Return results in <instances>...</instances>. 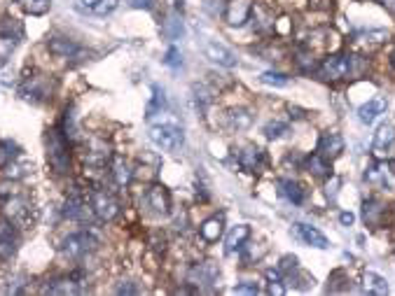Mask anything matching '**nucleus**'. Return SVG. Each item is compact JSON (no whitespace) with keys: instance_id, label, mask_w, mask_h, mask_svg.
<instances>
[{"instance_id":"1","label":"nucleus","mask_w":395,"mask_h":296,"mask_svg":"<svg viewBox=\"0 0 395 296\" xmlns=\"http://www.w3.org/2000/svg\"><path fill=\"white\" fill-rule=\"evenodd\" d=\"M0 208H3L5 217L19 229H33L38 222V210L36 205L24 191H19L17 182H3L0 184Z\"/></svg>"},{"instance_id":"2","label":"nucleus","mask_w":395,"mask_h":296,"mask_svg":"<svg viewBox=\"0 0 395 296\" xmlns=\"http://www.w3.org/2000/svg\"><path fill=\"white\" fill-rule=\"evenodd\" d=\"M45 147H47V163H50L52 173L57 175L71 173V140L64 133V128L54 126L47 131Z\"/></svg>"},{"instance_id":"3","label":"nucleus","mask_w":395,"mask_h":296,"mask_svg":"<svg viewBox=\"0 0 395 296\" xmlns=\"http://www.w3.org/2000/svg\"><path fill=\"white\" fill-rule=\"evenodd\" d=\"M316 71L325 82L349 80L353 75H358V57H353L349 52L330 54V57H325L321 64H318Z\"/></svg>"},{"instance_id":"4","label":"nucleus","mask_w":395,"mask_h":296,"mask_svg":"<svg viewBox=\"0 0 395 296\" xmlns=\"http://www.w3.org/2000/svg\"><path fill=\"white\" fill-rule=\"evenodd\" d=\"M54 89H57V82H54L52 75L33 73L22 82V87H19V96H22L24 101L33 103V105H40V103L52 98Z\"/></svg>"},{"instance_id":"5","label":"nucleus","mask_w":395,"mask_h":296,"mask_svg":"<svg viewBox=\"0 0 395 296\" xmlns=\"http://www.w3.org/2000/svg\"><path fill=\"white\" fill-rule=\"evenodd\" d=\"M96 247H99V238L94 236V233L78 231V233L68 236L64 243H61L59 252H61V257H64V259L75 261V259H82V257H87V254H92Z\"/></svg>"},{"instance_id":"6","label":"nucleus","mask_w":395,"mask_h":296,"mask_svg":"<svg viewBox=\"0 0 395 296\" xmlns=\"http://www.w3.org/2000/svg\"><path fill=\"white\" fill-rule=\"evenodd\" d=\"M365 180L381 191H395V159H377L365 168Z\"/></svg>"},{"instance_id":"7","label":"nucleus","mask_w":395,"mask_h":296,"mask_svg":"<svg viewBox=\"0 0 395 296\" xmlns=\"http://www.w3.org/2000/svg\"><path fill=\"white\" fill-rule=\"evenodd\" d=\"M89 205H92L94 215H96L101 222H113V219L122 212L120 201H117V198H115L108 189H103V187L92 189V194H89Z\"/></svg>"},{"instance_id":"8","label":"nucleus","mask_w":395,"mask_h":296,"mask_svg":"<svg viewBox=\"0 0 395 296\" xmlns=\"http://www.w3.org/2000/svg\"><path fill=\"white\" fill-rule=\"evenodd\" d=\"M150 140L164 152H175V149L182 147L185 135H182V128L173 126V124H157V126L150 128Z\"/></svg>"},{"instance_id":"9","label":"nucleus","mask_w":395,"mask_h":296,"mask_svg":"<svg viewBox=\"0 0 395 296\" xmlns=\"http://www.w3.org/2000/svg\"><path fill=\"white\" fill-rule=\"evenodd\" d=\"M85 292H87V282L82 273L59 275V278L47 280V285H43V294H85Z\"/></svg>"},{"instance_id":"10","label":"nucleus","mask_w":395,"mask_h":296,"mask_svg":"<svg viewBox=\"0 0 395 296\" xmlns=\"http://www.w3.org/2000/svg\"><path fill=\"white\" fill-rule=\"evenodd\" d=\"M145 205L150 208V212L159 217H166L171 212V191H168L164 184L155 182L145 189Z\"/></svg>"},{"instance_id":"11","label":"nucleus","mask_w":395,"mask_h":296,"mask_svg":"<svg viewBox=\"0 0 395 296\" xmlns=\"http://www.w3.org/2000/svg\"><path fill=\"white\" fill-rule=\"evenodd\" d=\"M19 247V226L12 224L8 217L0 219V259L15 257Z\"/></svg>"},{"instance_id":"12","label":"nucleus","mask_w":395,"mask_h":296,"mask_svg":"<svg viewBox=\"0 0 395 296\" xmlns=\"http://www.w3.org/2000/svg\"><path fill=\"white\" fill-rule=\"evenodd\" d=\"M203 54H206L208 61H213V64L222 68H234L239 64L236 54L231 52L229 47H224L222 43H217V40H206V43H203Z\"/></svg>"},{"instance_id":"13","label":"nucleus","mask_w":395,"mask_h":296,"mask_svg":"<svg viewBox=\"0 0 395 296\" xmlns=\"http://www.w3.org/2000/svg\"><path fill=\"white\" fill-rule=\"evenodd\" d=\"M253 10H255L253 0H231V3H227V10H224L222 17L229 26H243L246 22H250Z\"/></svg>"},{"instance_id":"14","label":"nucleus","mask_w":395,"mask_h":296,"mask_svg":"<svg viewBox=\"0 0 395 296\" xmlns=\"http://www.w3.org/2000/svg\"><path fill=\"white\" fill-rule=\"evenodd\" d=\"M217 275H220V271H217V266L213 261H201V264H194L189 268L187 282L189 285H196V287H213Z\"/></svg>"},{"instance_id":"15","label":"nucleus","mask_w":395,"mask_h":296,"mask_svg":"<svg viewBox=\"0 0 395 296\" xmlns=\"http://www.w3.org/2000/svg\"><path fill=\"white\" fill-rule=\"evenodd\" d=\"M388 217V205L379 198H365L363 201V222L370 226V229H381Z\"/></svg>"},{"instance_id":"16","label":"nucleus","mask_w":395,"mask_h":296,"mask_svg":"<svg viewBox=\"0 0 395 296\" xmlns=\"http://www.w3.org/2000/svg\"><path fill=\"white\" fill-rule=\"evenodd\" d=\"M344 152V138L337 133V131H325L318 138V145H316V154H321L323 159H337L339 154Z\"/></svg>"},{"instance_id":"17","label":"nucleus","mask_w":395,"mask_h":296,"mask_svg":"<svg viewBox=\"0 0 395 296\" xmlns=\"http://www.w3.org/2000/svg\"><path fill=\"white\" fill-rule=\"evenodd\" d=\"M236 161H239V166L243 170H248V173H260L264 168V163H267L264 152L257 147V145H246V147H241L239 154H236Z\"/></svg>"},{"instance_id":"18","label":"nucleus","mask_w":395,"mask_h":296,"mask_svg":"<svg viewBox=\"0 0 395 296\" xmlns=\"http://www.w3.org/2000/svg\"><path fill=\"white\" fill-rule=\"evenodd\" d=\"M292 233L299 243L304 245H311V247H318V250H328L330 247V240L325 238V233H321L316 226H309V224H295L292 226Z\"/></svg>"},{"instance_id":"19","label":"nucleus","mask_w":395,"mask_h":296,"mask_svg":"<svg viewBox=\"0 0 395 296\" xmlns=\"http://www.w3.org/2000/svg\"><path fill=\"white\" fill-rule=\"evenodd\" d=\"M120 8V0H75V10L92 17H108Z\"/></svg>"},{"instance_id":"20","label":"nucleus","mask_w":395,"mask_h":296,"mask_svg":"<svg viewBox=\"0 0 395 296\" xmlns=\"http://www.w3.org/2000/svg\"><path fill=\"white\" fill-rule=\"evenodd\" d=\"M47 50H50L54 57H61V59H78L80 54H82V47L78 43H73V40L68 38H59V36L47 40Z\"/></svg>"},{"instance_id":"21","label":"nucleus","mask_w":395,"mask_h":296,"mask_svg":"<svg viewBox=\"0 0 395 296\" xmlns=\"http://www.w3.org/2000/svg\"><path fill=\"white\" fill-rule=\"evenodd\" d=\"M89 212H94L92 205H87V201H85L82 196L73 194V196L66 198V203H64V215H66L68 219H73V222H87V219H89Z\"/></svg>"},{"instance_id":"22","label":"nucleus","mask_w":395,"mask_h":296,"mask_svg":"<svg viewBox=\"0 0 395 296\" xmlns=\"http://www.w3.org/2000/svg\"><path fill=\"white\" fill-rule=\"evenodd\" d=\"M386 108H388V103H386L384 96H377V98L367 101L365 105L358 108V119L363 124H374L381 114L386 112Z\"/></svg>"},{"instance_id":"23","label":"nucleus","mask_w":395,"mask_h":296,"mask_svg":"<svg viewBox=\"0 0 395 296\" xmlns=\"http://www.w3.org/2000/svg\"><path fill=\"white\" fill-rule=\"evenodd\" d=\"M248 238H250V226L248 224L234 226V229L227 233V238H224V254H234V252L243 250Z\"/></svg>"},{"instance_id":"24","label":"nucleus","mask_w":395,"mask_h":296,"mask_svg":"<svg viewBox=\"0 0 395 296\" xmlns=\"http://www.w3.org/2000/svg\"><path fill=\"white\" fill-rule=\"evenodd\" d=\"M393 142H395V126H391V124H384V126L374 133V140H372L374 156H384L388 149L393 147Z\"/></svg>"},{"instance_id":"25","label":"nucleus","mask_w":395,"mask_h":296,"mask_svg":"<svg viewBox=\"0 0 395 296\" xmlns=\"http://www.w3.org/2000/svg\"><path fill=\"white\" fill-rule=\"evenodd\" d=\"M24 38V26L12 17H5L0 22V43H5L8 47H15L19 40Z\"/></svg>"},{"instance_id":"26","label":"nucleus","mask_w":395,"mask_h":296,"mask_svg":"<svg viewBox=\"0 0 395 296\" xmlns=\"http://www.w3.org/2000/svg\"><path fill=\"white\" fill-rule=\"evenodd\" d=\"M110 175H113V180L117 187H127L134 177V168L124 156H113L110 159Z\"/></svg>"},{"instance_id":"27","label":"nucleus","mask_w":395,"mask_h":296,"mask_svg":"<svg viewBox=\"0 0 395 296\" xmlns=\"http://www.w3.org/2000/svg\"><path fill=\"white\" fill-rule=\"evenodd\" d=\"M278 191L285 201H290L292 205H302L306 201V189L302 182L297 180H281L278 182Z\"/></svg>"},{"instance_id":"28","label":"nucleus","mask_w":395,"mask_h":296,"mask_svg":"<svg viewBox=\"0 0 395 296\" xmlns=\"http://www.w3.org/2000/svg\"><path fill=\"white\" fill-rule=\"evenodd\" d=\"M253 124V112L246 108H231L227 112V126L231 131H248Z\"/></svg>"},{"instance_id":"29","label":"nucleus","mask_w":395,"mask_h":296,"mask_svg":"<svg viewBox=\"0 0 395 296\" xmlns=\"http://www.w3.org/2000/svg\"><path fill=\"white\" fill-rule=\"evenodd\" d=\"M199 233H201V238L206 240V243H215V240H220L222 233H224V219H222V215L206 219V222L199 226Z\"/></svg>"},{"instance_id":"30","label":"nucleus","mask_w":395,"mask_h":296,"mask_svg":"<svg viewBox=\"0 0 395 296\" xmlns=\"http://www.w3.org/2000/svg\"><path fill=\"white\" fill-rule=\"evenodd\" d=\"M363 292L374 294V296H384V294H388V282H386V278H381L379 273L367 271L363 275Z\"/></svg>"},{"instance_id":"31","label":"nucleus","mask_w":395,"mask_h":296,"mask_svg":"<svg viewBox=\"0 0 395 296\" xmlns=\"http://www.w3.org/2000/svg\"><path fill=\"white\" fill-rule=\"evenodd\" d=\"M304 168L309 170L313 177H332V168H330V161L323 159L321 154H311L304 159Z\"/></svg>"},{"instance_id":"32","label":"nucleus","mask_w":395,"mask_h":296,"mask_svg":"<svg viewBox=\"0 0 395 296\" xmlns=\"http://www.w3.org/2000/svg\"><path fill=\"white\" fill-rule=\"evenodd\" d=\"M182 33H185V26H182L180 15H168L166 22L161 24V36L166 40H171V43H175V40L182 38Z\"/></svg>"},{"instance_id":"33","label":"nucleus","mask_w":395,"mask_h":296,"mask_svg":"<svg viewBox=\"0 0 395 296\" xmlns=\"http://www.w3.org/2000/svg\"><path fill=\"white\" fill-rule=\"evenodd\" d=\"M15 3L33 17H43L52 10V0H15Z\"/></svg>"},{"instance_id":"34","label":"nucleus","mask_w":395,"mask_h":296,"mask_svg":"<svg viewBox=\"0 0 395 296\" xmlns=\"http://www.w3.org/2000/svg\"><path fill=\"white\" fill-rule=\"evenodd\" d=\"M17 156H19L17 142L0 140V168H5V166H10L12 161H17Z\"/></svg>"},{"instance_id":"35","label":"nucleus","mask_w":395,"mask_h":296,"mask_svg":"<svg viewBox=\"0 0 395 296\" xmlns=\"http://www.w3.org/2000/svg\"><path fill=\"white\" fill-rule=\"evenodd\" d=\"M267 282H269V294H285V275L281 273V268H269Z\"/></svg>"},{"instance_id":"36","label":"nucleus","mask_w":395,"mask_h":296,"mask_svg":"<svg viewBox=\"0 0 395 296\" xmlns=\"http://www.w3.org/2000/svg\"><path fill=\"white\" fill-rule=\"evenodd\" d=\"M285 133H290V126L285 121H269L267 126H264V135H267L269 140H278V138H283Z\"/></svg>"},{"instance_id":"37","label":"nucleus","mask_w":395,"mask_h":296,"mask_svg":"<svg viewBox=\"0 0 395 296\" xmlns=\"http://www.w3.org/2000/svg\"><path fill=\"white\" fill-rule=\"evenodd\" d=\"M152 103H150V105H148V117H155V112H157V110H159V112H161V110H166V96H164V91H161V89L159 87H152Z\"/></svg>"},{"instance_id":"38","label":"nucleus","mask_w":395,"mask_h":296,"mask_svg":"<svg viewBox=\"0 0 395 296\" xmlns=\"http://www.w3.org/2000/svg\"><path fill=\"white\" fill-rule=\"evenodd\" d=\"M358 40H360V43H372V45H379V43H384V40H388V31H384V29L363 31V33H358Z\"/></svg>"},{"instance_id":"39","label":"nucleus","mask_w":395,"mask_h":296,"mask_svg":"<svg viewBox=\"0 0 395 296\" xmlns=\"http://www.w3.org/2000/svg\"><path fill=\"white\" fill-rule=\"evenodd\" d=\"M260 80L264 82V84H271V87H288V84H290V80L285 77V75L274 73V71L262 73V75H260Z\"/></svg>"},{"instance_id":"40","label":"nucleus","mask_w":395,"mask_h":296,"mask_svg":"<svg viewBox=\"0 0 395 296\" xmlns=\"http://www.w3.org/2000/svg\"><path fill=\"white\" fill-rule=\"evenodd\" d=\"M203 10L210 17H222L224 10H227V0H203Z\"/></svg>"},{"instance_id":"41","label":"nucleus","mask_w":395,"mask_h":296,"mask_svg":"<svg viewBox=\"0 0 395 296\" xmlns=\"http://www.w3.org/2000/svg\"><path fill=\"white\" fill-rule=\"evenodd\" d=\"M278 268H281L283 275H290L299 268V261H297V257H292V254H285V257L281 259V264H278Z\"/></svg>"},{"instance_id":"42","label":"nucleus","mask_w":395,"mask_h":296,"mask_svg":"<svg viewBox=\"0 0 395 296\" xmlns=\"http://www.w3.org/2000/svg\"><path fill=\"white\" fill-rule=\"evenodd\" d=\"M164 64L171 66V68L182 66V54H180L178 47H168V52H166V57H164Z\"/></svg>"},{"instance_id":"43","label":"nucleus","mask_w":395,"mask_h":296,"mask_svg":"<svg viewBox=\"0 0 395 296\" xmlns=\"http://www.w3.org/2000/svg\"><path fill=\"white\" fill-rule=\"evenodd\" d=\"M231 294H260V285H255V282H241V285H236L234 289H231Z\"/></svg>"},{"instance_id":"44","label":"nucleus","mask_w":395,"mask_h":296,"mask_svg":"<svg viewBox=\"0 0 395 296\" xmlns=\"http://www.w3.org/2000/svg\"><path fill=\"white\" fill-rule=\"evenodd\" d=\"M332 278H335V280H349L344 271H335V273H332ZM349 289H351V285H346V282H344V285H342V282H337V285H328V292H349Z\"/></svg>"},{"instance_id":"45","label":"nucleus","mask_w":395,"mask_h":296,"mask_svg":"<svg viewBox=\"0 0 395 296\" xmlns=\"http://www.w3.org/2000/svg\"><path fill=\"white\" fill-rule=\"evenodd\" d=\"M150 243H152V247H155V250L159 252V254L166 252V236H164L161 231H155L152 238H150Z\"/></svg>"},{"instance_id":"46","label":"nucleus","mask_w":395,"mask_h":296,"mask_svg":"<svg viewBox=\"0 0 395 296\" xmlns=\"http://www.w3.org/2000/svg\"><path fill=\"white\" fill-rule=\"evenodd\" d=\"M15 82V68L10 64L0 66V84H12Z\"/></svg>"},{"instance_id":"47","label":"nucleus","mask_w":395,"mask_h":296,"mask_svg":"<svg viewBox=\"0 0 395 296\" xmlns=\"http://www.w3.org/2000/svg\"><path fill=\"white\" fill-rule=\"evenodd\" d=\"M115 292H117V294H138V292H141V289H138V287H136V285H134V282H131V280H127V282H124V285H120L117 289H115Z\"/></svg>"},{"instance_id":"48","label":"nucleus","mask_w":395,"mask_h":296,"mask_svg":"<svg viewBox=\"0 0 395 296\" xmlns=\"http://www.w3.org/2000/svg\"><path fill=\"white\" fill-rule=\"evenodd\" d=\"M129 3H131V8H136V10H150L155 0H129Z\"/></svg>"},{"instance_id":"49","label":"nucleus","mask_w":395,"mask_h":296,"mask_svg":"<svg viewBox=\"0 0 395 296\" xmlns=\"http://www.w3.org/2000/svg\"><path fill=\"white\" fill-rule=\"evenodd\" d=\"M353 219H356V217H353L351 212H342V215H339V222H342L344 226H351Z\"/></svg>"},{"instance_id":"50","label":"nucleus","mask_w":395,"mask_h":296,"mask_svg":"<svg viewBox=\"0 0 395 296\" xmlns=\"http://www.w3.org/2000/svg\"><path fill=\"white\" fill-rule=\"evenodd\" d=\"M377 3H381L384 5L386 10H391V12H395V0H377Z\"/></svg>"},{"instance_id":"51","label":"nucleus","mask_w":395,"mask_h":296,"mask_svg":"<svg viewBox=\"0 0 395 296\" xmlns=\"http://www.w3.org/2000/svg\"><path fill=\"white\" fill-rule=\"evenodd\" d=\"M391 66L395 68V50H393V54H391Z\"/></svg>"}]
</instances>
